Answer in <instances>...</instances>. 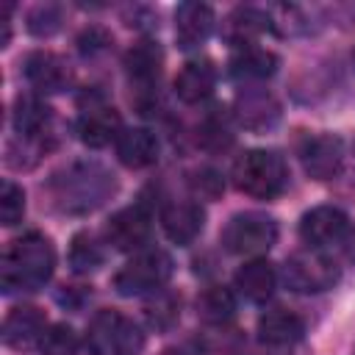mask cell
<instances>
[{"instance_id":"e0dca14e","label":"cell","mask_w":355,"mask_h":355,"mask_svg":"<svg viewBox=\"0 0 355 355\" xmlns=\"http://www.w3.org/2000/svg\"><path fill=\"white\" fill-rule=\"evenodd\" d=\"M44 330H47L44 313L33 305H19L3 322V341L14 349H22V347H31V344L42 341Z\"/></svg>"},{"instance_id":"f546056e","label":"cell","mask_w":355,"mask_h":355,"mask_svg":"<svg viewBox=\"0 0 355 355\" xmlns=\"http://www.w3.org/2000/svg\"><path fill=\"white\" fill-rule=\"evenodd\" d=\"M61 28V8L53 3H42L28 14V31L33 36H53Z\"/></svg>"},{"instance_id":"44dd1931","label":"cell","mask_w":355,"mask_h":355,"mask_svg":"<svg viewBox=\"0 0 355 355\" xmlns=\"http://www.w3.org/2000/svg\"><path fill=\"white\" fill-rule=\"evenodd\" d=\"M277 72V55L258 44H239L230 58V75L239 80H263Z\"/></svg>"},{"instance_id":"7c38bea8","label":"cell","mask_w":355,"mask_h":355,"mask_svg":"<svg viewBox=\"0 0 355 355\" xmlns=\"http://www.w3.org/2000/svg\"><path fill=\"white\" fill-rule=\"evenodd\" d=\"M75 130H78V139H80L83 144H89V147L97 150V147H105V144L116 141L125 128H122L119 114H116L111 105L94 100V103H89V108H83V114L78 116Z\"/></svg>"},{"instance_id":"d4e9b609","label":"cell","mask_w":355,"mask_h":355,"mask_svg":"<svg viewBox=\"0 0 355 355\" xmlns=\"http://www.w3.org/2000/svg\"><path fill=\"white\" fill-rule=\"evenodd\" d=\"M263 31H272V19L261 8L244 6V8H236L233 11V17H230V33H233V39L239 44H250V39L258 36V33H263Z\"/></svg>"},{"instance_id":"5b68a950","label":"cell","mask_w":355,"mask_h":355,"mask_svg":"<svg viewBox=\"0 0 355 355\" xmlns=\"http://www.w3.org/2000/svg\"><path fill=\"white\" fill-rule=\"evenodd\" d=\"M172 277V258L164 250H139L116 275L114 288L122 297L155 294Z\"/></svg>"},{"instance_id":"7a4b0ae2","label":"cell","mask_w":355,"mask_h":355,"mask_svg":"<svg viewBox=\"0 0 355 355\" xmlns=\"http://www.w3.org/2000/svg\"><path fill=\"white\" fill-rule=\"evenodd\" d=\"M116 189L114 175L97 161H75L53 175L50 194L67 214H86L103 205Z\"/></svg>"},{"instance_id":"277c9868","label":"cell","mask_w":355,"mask_h":355,"mask_svg":"<svg viewBox=\"0 0 355 355\" xmlns=\"http://www.w3.org/2000/svg\"><path fill=\"white\" fill-rule=\"evenodd\" d=\"M141 347H144L141 327L119 311H100L89 322L86 330L89 355H139Z\"/></svg>"},{"instance_id":"4dcf8cb0","label":"cell","mask_w":355,"mask_h":355,"mask_svg":"<svg viewBox=\"0 0 355 355\" xmlns=\"http://www.w3.org/2000/svg\"><path fill=\"white\" fill-rule=\"evenodd\" d=\"M230 141H233V133H230V128H227L225 119H219L216 114H211V116L202 119V125H200V144H202V147H208V150H222V147H227Z\"/></svg>"},{"instance_id":"83f0119b","label":"cell","mask_w":355,"mask_h":355,"mask_svg":"<svg viewBox=\"0 0 355 355\" xmlns=\"http://www.w3.org/2000/svg\"><path fill=\"white\" fill-rule=\"evenodd\" d=\"M42 355H78V333L69 324H50L39 341Z\"/></svg>"},{"instance_id":"3957f363","label":"cell","mask_w":355,"mask_h":355,"mask_svg":"<svg viewBox=\"0 0 355 355\" xmlns=\"http://www.w3.org/2000/svg\"><path fill=\"white\" fill-rule=\"evenodd\" d=\"M233 183L247 197L275 200L288 186V169L275 150H247L233 164Z\"/></svg>"},{"instance_id":"d6a6232c","label":"cell","mask_w":355,"mask_h":355,"mask_svg":"<svg viewBox=\"0 0 355 355\" xmlns=\"http://www.w3.org/2000/svg\"><path fill=\"white\" fill-rule=\"evenodd\" d=\"M108 44H111V36H108L103 28H89V31H83V33L78 36V50H80L83 55H94V53L105 50Z\"/></svg>"},{"instance_id":"603a6c76","label":"cell","mask_w":355,"mask_h":355,"mask_svg":"<svg viewBox=\"0 0 355 355\" xmlns=\"http://www.w3.org/2000/svg\"><path fill=\"white\" fill-rule=\"evenodd\" d=\"M53 119V111L47 103H42L39 97H17V105H14V128L19 136L25 139H36L47 130Z\"/></svg>"},{"instance_id":"ffe728a7","label":"cell","mask_w":355,"mask_h":355,"mask_svg":"<svg viewBox=\"0 0 355 355\" xmlns=\"http://www.w3.org/2000/svg\"><path fill=\"white\" fill-rule=\"evenodd\" d=\"M275 286H277V272L263 258H252L236 272V288L250 302H266Z\"/></svg>"},{"instance_id":"484cf974","label":"cell","mask_w":355,"mask_h":355,"mask_svg":"<svg viewBox=\"0 0 355 355\" xmlns=\"http://www.w3.org/2000/svg\"><path fill=\"white\" fill-rule=\"evenodd\" d=\"M105 252L100 247V241L92 236V233H78L69 244V266L72 272L78 275H86V272H94L100 263H103Z\"/></svg>"},{"instance_id":"ba28073f","label":"cell","mask_w":355,"mask_h":355,"mask_svg":"<svg viewBox=\"0 0 355 355\" xmlns=\"http://www.w3.org/2000/svg\"><path fill=\"white\" fill-rule=\"evenodd\" d=\"M300 161L313 180H333L344 166V141L333 133L308 136L300 147Z\"/></svg>"},{"instance_id":"cb8c5ba5","label":"cell","mask_w":355,"mask_h":355,"mask_svg":"<svg viewBox=\"0 0 355 355\" xmlns=\"http://www.w3.org/2000/svg\"><path fill=\"white\" fill-rule=\"evenodd\" d=\"M236 313V297L225 286H208L197 297V316L208 324H225Z\"/></svg>"},{"instance_id":"8fae6325","label":"cell","mask_w":355,"mask_h":355,"mask_svg":"<svg viewBox=\"0 0 355 355\" xmlns=\"http://www.w3.org/2000/svg\"><path fill=\"white\" fill-rule=\"evenodd\" d=\"M22 72H25V80L42 92V94H55V92H64L72 80V72L69 67L64 64L61 55L55 53H47V50H36L31 53L25 61H22Z\"/></svg>"},{"instance_id":"2e32d148","label":"cell","mask_w":355,"mask_h":355,"mask_svg":"<svg viewBox=\"0 0 355 355\" xmlns=\"http://www.w3.org/2000/svg\"><path fill=\"white\" fill-rule=\"evenodd\" d=\"M158 136L147 128H125L116 139V158L128 169H144L158 161Z\"/></svg>"},{"instance_id":"836d02e7","label":"cell","mask_w":355,"mask_h":355,"mask_svg":"<svg viewBox=\"0 0 355 355\" xmlns=\"http://www.w3.org/2000/svg\"><path fill=\"white\" fill-rule=\"evenodd\" d=\"M344 252H347L349 261H355V230L347 233V239H344Z\"/></svg>"},{"instance_id":"1f68e13d","label":"cell","mask_w":355,"mask_h":355,"mask_svg":"<svg viewBox=\"0 0 355 355\" xmlns=\"http://www.w3.org/2000/svg\"><path fill=\"white\" fill-rule=\"evenodd\" d=\"M189 186H191V191H194L197 197H202V200H216V197L222 194V189H225V180H222V175H219L216 169L202 166V169H194V172H191Z\"/></svg>"},{"instance_id":"d6986e66","label":"cell","mask_w":355,"mask_h":355,"mask_svg":"<svg viewBox=\"0 0 355 355\" xmlns=\"http://www.w3.org/2000/svg\"><path fill=\"white\" fill-rule=\"evenodd\" d=\"M280 116L277 100L263 89H250L236 100V119L250 130H263Z\"/></svg>"},{"instance_id":"4fadbf2b","label":"cell","mask_w":355,"mask_h":355,"mask_svg":"<svg viewBox=\"0 0 355 355\" xmlns=\"http://www.w3.org/2000/svg\"><path fill=\"white\" fill-rule=\"evenodd\" d=\"M214 8L208 3H197V0H186L175 8V39L183 50H194L200 47L211 31H214Z\"/></svg>"},{"instance_id":"4316f807","label":"cell","mask_w":355,"mask_h":355,"mask_svg":"<svg viewBox=\"0 0 355 355\" xmlns=\"http://www.w3.org/2000/svg\"><path fill=\"white\" fill-rule=\"evenodd\" d=\"M144 316H147V322H150L153 327L166 330V327H172V324L178 322V316H180V302H178L169 291L161 288V291H155V297L147 302Z\"/></svg>"},{"instance_id":"5bb4252c","label":"cell","mask_w":355,"mask_h":355,"mask_svg":"<svg viewBox=\"0 0 355 355\" xmlns=\"http://www.w3.org/2000/svg\"><path fill=\"white\" fill-rule=\"evenodd\" d=\"M161 225H164V233L169 241L186 247L191 244L202 227H205V211L200 202L194 200H180V202H169L161 214Z\"/></svg>"},{"instance_id":"9c48e42d","label":"cell","mask_w":355,"mask_h":355,"mask_svg":"<svg viewBox=\"0 0 355 355\" xmlns=\"http://www.w3.org/2000/svg\"><path fill=\"white\" fill-rule=\"evenodd\" d=\"M347 233H349V216L336 205H316L305 211L300 219V236L313 250L344 241Z\"/></svg>"},{"instance_id":"8992f818","label":"cell","mask_w":355,"mask_h":355,"mask_svg":"<svg viewBox=\"0 0 355 355\" xmlns=\"http://www.w3.org/2000/svg\"><path fill=\"white\" fill-rule=\"evenodd\" d=\"M280 277L297 294H319V291L333 288L338 283L341 272H338V263L330 255L311 247V250L288 255L283 269H280Z\"/></svg>"},{"instance_id":"30bf717a","label":"cell","mask_w":355,"mask_h":355,"mask_svg":"<svg viewBox=\"0 0 355 355\" xmlns=\"http://www.w3.org/2000/svg\"><path fill=\"white\" fill-rule=\"evenodd\" d=\"M153 230V219L144 202L128 205L122 211H116L108 225H105V239L108 244H114V250H141L150 239Z\"/></svg>"},{"instance_id":"52a82bcc","label":"cell","mask_w":355,"mask_h":355,"mask_svg":"<svg viewBox=\"0 0 355 355\" xmlns=\"http://www.w3.org/2000/svg\"><path fill=\"white\" fill-rule=\"evenodd\" d=\"M219 241L233 255H261L277 241V222L263 211H241L227 219Z\"/></svg>"},{"instance_id":"f1b7e54d","label":"cell","mask_w":355,"mask_h":355,"mask_svg":"<svg viewBox=\"0 0 355 355\" xmlns=\"http://www.w3.org/2000/svg\"><path fill=\"white\" fill-rule=\"evenodd\" d=\"M25 214V191L14 180H3L0 186V219L6 227L17 225Z\"/></svg>"},{"instance_id":"9a60e30c","label":"cell","mask_w":355,"mask_h":355,"mask_svg":"<svg viewBox=\"0 0 355 355\" xmlns=\"http://www.w3.org/2000/svg\"><path fill=\"white\" fill-rule=\"evenodd\" d=\"M214 86H216V67L208 58H191L175 75V94L189 105L211 97Z\"/></svg>"},{"instance_id":"7402d4cb","label":"cell","mask_w":355,"mask_h":355,"mask_svg":"<svg viewBox=\"0 0 355 355\" xmlns=\"http://www.w3.org/2000/svg\"><path fill=\"white\" fill-rule=\"evenodd\" d=\"M161 64H164V53L155 42H139L125 55V72L130 83L141 89H153V83L161 75Z\"/></svg>"},{"instance_id":"6da1fadb","label":"cell","mask_w":355,"mask_h":355,"mask_svg":"<svg viewBox=\"0 0 355 355\" xmlns=\"http://www.w3.org/2000/svg\"><path fill=\"white\" fill-rule=\"evenodd\" d=\"M55 269L53 241L36 230L14 239L0 261V288L3 294L36 291L42 288Z\"/></svg>"},{"instance_id":"ac0fdd59","label":"cell","mask_w":355,"mask_h":355,"mask_svg":"<svg viewBox=\"0 0 355 355\" xmlns=\"http://www.w3.org/2000/svg\"><path fill=\"white\" fill-rule=\"evenodd\" d=\"M305 333V322L286 308H272L258 319V338L272 347H288L300 341Z\"/></svg>"}]
</instances>
